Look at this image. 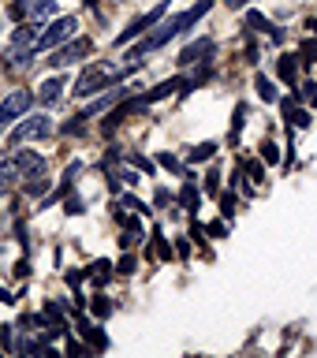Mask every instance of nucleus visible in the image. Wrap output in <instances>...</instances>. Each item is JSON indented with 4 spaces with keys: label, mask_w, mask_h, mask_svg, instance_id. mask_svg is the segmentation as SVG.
Masks as SVG:
<instances>
[{
    "label": "nucleus",
    "mask_w": 317,
    "mask_h": 358,
    "mask_svg": "<svg viewBox=\"0 0 317 358\" xmlns=\"http://www.w3.org/2000/svg\"><path fill=\"white\" fill-rule=\"evenodd\" d=\"M209 11H213V0H198L195 8H187V11H179V15L161 19V22H157V27L146 34L139 45H127V56H123V64H127V67H142V56H150V52H157V49H164V45H168V41H176V38H183L190 27H198V22L209 15Z\"/></svg>",
    "instance_id": "nucleus-1"
},
{
    "label": "nucleus",
    "mask_w": 317,
    "mask_h": 358,
    "mask_svg": "<svg viewBox=\"0 0 317 358\" xmlns=\"http://www.w3.org/2000/svg\"><path fill=\"white\" fill-rule=\"evenodd\" d=\"M134 71H139V67H127V64L120 67V64H101V60H94L83 75L75 78V90H71V94H75V97H97L101 90H112L116 83H127Z\"/></svg>",
    "instance_id": "nucleus-2"
},
{
    "label": "nucleus",
    "mask_w": 317,
    "mask_h": 358,
    "mask_svg": "<svg viewBox=\"0 0 317 358\" xmlns=\"http://www.w3.org/2000/svg\"><path fill=\"white\" fill-rule=\"evenodd\" d=\"M52 134V116L49 112H30V116H19V123L8 134V145H27L38 138H49Z\"/></svg>",
    "instance_id": "nucleus-3"
},
{
    "label": "nucleus",
    "mask_w": 317,
    "mask_h": 358,
    "mask_svg": "<svg viewBox=\"0 0 317 358\" xmlns=\"http://www.w3.org/2000/svg\"><path fill=\"white\" fill-rule=\"evenodd\" d=\"M75 30H78V15H52L49 22H45V30H41V38L34 49H56V45H64V41H71L75 38Z\"/></svg>",
    "instance_id": "nucleus-4"
},
{
    "label": "nucleus",
    "mask_w": 317,
    "mask_h": 358,
    "mask_svg": "<svg viewBox=\"0 0 317 358\" xmlns=\"http://www.w3.org/2000/svg\"><path fill=\"white\" fill-rule=\"evenodd\" d=\"M94 52V38H71V41H64V45H56V49H49V67H71V64H78V60H86V56Z\"/></svg>",
    "instance_id": "nucleus-5"
},
{
    "label": "nucleus",
    "mask_w": 317,
    "mask_h": 358,
    "mask_svg": "<svg viewBox=\"0 0 317 358\" xmlns=\"http://www.w3.org/2000/svg\"><path fill=\"white\" fill-rule=\"evenodd\" d=\"M164 11H168V0H161V4H157L153 11H146V15H139V19H134L127 30H120L116 38H112V45H116V49H127L131 41L146 38V34H150V30L157 27V22H161V15H164Z\"/></svg>",
    "instance_id": "nucleus-6"
},
{
    "label": "nucleus",
    "mask_w": 317,
    "mask_h": 358,
    "mask_svg": "<svg viewBox=\"0 0 317 358\" xmlns=\"http://www.w3.org/2000/svg\"><path fill=\"white\" fill-rule=\"evenodd\" d=\"M34 101H38V97H34V90H11V94L0 101V131H8L19 116H27Z\"/></svg>",
    "instance_id": "nucleus-7"
},
{
    "label": "nucleus",
    "mask_w": 317,
    "mask_h": 358,
    "mask_svg": "<svg viewBox=\"0 0 317 358\" xmlns=\"http://www.w3.org/2000/svg\"><path fill=\"white\" fill-rule=\"evenodd\" d=\"M213 52H217V41H213V38H195L190 45H183V49H179L176 64L187 71V67H195V64H202V60H209Z\"/></svg>",
    "instance_id": "nucleus-8"
},
{
    "label": "nucleus",
    "mask_w": 317,
    "mask_h": 358,
    "mask_svg": "<svg viewBox=\"0 0 317 358\" xmlns=\"http://www.w3.org/2000/svg\"><path fill=\"white\" fill-rule=\"evenodd\" d=\"M75 324H78V336L90 343V351H108V336L101 332L97 324L86 317V313H75Z\"/></svg>",
    "instance_id": "nucleus-9"
},
{
    "label": "nucleus",
    "mask_w": 317,
    "mask_h": 358,
    "mask_svg": "<svg viewBox=\"0 0 317 358\" xmlns=\"http://www.w3.org/2000/svg\"><path fill=\"white\" fill-rule=\"evenodd\" d=\"M41 30H45V22H38V19H22L19 27H15V34H11V45H38V38H41Z\"/></svg>",
    "instance_id": "nucleus-10"
},
{
    "label": "nucleus",
    "mask_w": 317,
    "mask_h": 358,
    "mask_svg": "<svg viewBox=\"0 0 317 358\" xmlns=\"http://www.w3.org/2000/svg\"><path fill=\"white\" fill-rule=\"evenodd\" d=\"M64 90H67V75H52V78H45V83L38 86V94H34V97H38L41 105H56Z\"/></svg>",
    "instance_id": "nucleus-11"
},
{
    "label": "nucleus",
    "mask_w": 317,
    "mask_h": 358,
    "mask_svg": "<svg viewBox=\"0 0 317 358\" xmlns=\"http://www.w3.org/2000/svg\"><path fill=\"white\" fill-rule=\"evenodd\" d=\"M15 183H22V168H19V161H15V153H11V157H4V161H0V194H8Z\"/></svg>",
    "instance_id": "nucleus-12"
},
{
    "label": "nucleus",
    "mask_w": 317,
    "mask_h": 358,
    "mask_svg": "<svg viewBox=\"0 0 317 358\" xmlns=\"http://www.w3.org/2000/svg\"><path fill=\"white\" fill-rule=\"evenodd\" d=\"M52 15H60V4H56V0H27V19L49 22Z\"/></svg>",
    "instance_id": "nucleus-13"
},
{
    "label": "nucleus",
    "mask_w": 317,
    "mask_h": 358,
    "mask_svg": "<svg viewBox=\"0 0 317 358\" xmlns=\"http://www.w3.org/2000/svg\"><path fill=\"white\" fill-rule=\"evenodd\" d=\"M179 201H183V209L190 213V217H198L202 194H198V187H195V176H187V179H183V187H179Z\"/></svg>",
    "instance_id": "nucleus-14"
},
{
    "label": "nucleus",
    "mask_w": 317,
    "mask_h": 358,
    "mask_svg": "<svg viewBox=\"0 0 317 358\" xmlns=\"http://www.w3.org/2000/svg\"><path fill=\"white\" fill-rule=\"evenodd\" d=\"M254 90H258V97H262L265 105H276V101H280V86H276L265 71H258V75H254Z\"/></svg>",
    "instance_id": "nucleus-15"
},
{
    "label": "nucleus",
    "mask_w": 317,
    "mask_h": 358,
    "mask_svg": "<svg viewBox=\"0 0 317 358\" xmlns=\"http://www.w3.org/2000/svg\"><path fill=\"white\" fill-rule=\"evenodd\" d=\"M86 276L94 280V287H105L108 280L116 276V265H112V262H105V257H97V262H94V265L86 268Z\"/></svg>",
    "instance_id": "nucleus-16"
},
{
    "label": "nucleus",
    "mask_w": 317,
    "mask_h": 358,
    "mask_svg": "<svg viewBox=\"0 0 317 358\" xmlns=\"http://www.w3.org/2000/svg\"><path fill=\"white\" fill-rule=\"evenodd\" d=\"M276 67H280V78H284L288 86H299V52H284Z\"/></svg>",
    "instance_id": "nucleus-17"
},
{
    "label": "nucleus",
    "mask_w": 317,
    "mask_h": 358,
    "mask_svg": "<svg viewBox=\"0 0 317 358\" xmlns=\"http://www.w3.org/2000/svg\"><path fill=\"white\" fill-rule=\"evenodd\" d=\"M142 243V224L139 220H123V231H120V250H134Z\"/></svg>",
    "instance_id": "nucleus-18"
},
{
    "label": "nucleus",
    "mask_w": 317,
    "mask_h": 358,
    "mask_svg": "<svg viewBox=\"0 0 317 358\" xmlns=\"http://www.w3.org/2000/svg\"><path fill=\"white\" fill-rule=\"evenodd\" d=\"M217 150H220L217 142H198L195 150L187 153V164H202V161H213V157H217Z\"/></svg>",
    "instance_id": "nucleus-19"
},
{
    "label": "nucleus",
    "mask_w": 317,
    "mask_h": 358,
    "mask_svg": "<svg viewBox=\"0 0 317 358\" xmlns=\"http://www.w3.org/2000/svg\"><path fill=\"white\" fill-rule=\"evenodd\" d=\"M49 179H45V176H34V179H22V194H27V198H41V194H49Z\"/></svg>",
    "instance_id": "nucleus-20"
},
{
    "label": "nucleus",
    "mask_w": 317,
    "mask_h": 358,
    "mask_svg": "<svg viewBox=\"0 0 317 358\" xmlns=\"http://www.w3.org/2000/svg\"><path fill=\"white\" fill-rule=\"evenodd\" d=\"M157 164H161V168H168V172H172V176H179V179H187V176H190V172H187V161H179L176 153H161V157H157Z\"/></svg>",
    "instance_id": "nucleus-21"
},
{
    "label": "nucleus",
    "mask_w": 317,
    "mask_h": 358,
    "mask_svg": "<svg viewBox=\"0 0 317 358\" xmlns=\"http://www.w3.org/2000/svg\"><path fill=\"white\" fill-rule=\"evenodd\" d=\"M243 172H246V179H251L254 187L265 183V161L262 157H258V161H243Z\"/></svg>",
    "instance_id": "nucleus-22"
},
{
    "label": "nucleus",
    "mask_w": 317,
    "mask_h": 358,
    "mask_svg": "<svg viewBox=\"0 0 317 358\" xmlns=\"http://www.w3.org/2000/svg\"><path fill=\"white\" fill-rule=\"evenodd\" d=\"M273 27H276V22H269L262 11H246V30H262V34H269Z\"/></svg>",
    "instance_id": "nucleus-23"
},
{
    "label": "nucleus",
    "mask_w": 317,
    "mask_h": 358,
    "mask_svg": "<svg viewBox=\"0 0 317 358\" xmlns=\"http://www.w3.org/2000/svg\"><path fill=\"white\" fill-rule=\"evenodd\" d=\"M202 190H206L209 198H217V194H220V172H217V168H209V172L202 176Z\"/></svg>",
    "instance_id": "nucleus-24"
},
{
    "label": "nucleus",
    "mask_w": 317,
    "mask_h": 358,
    "mask_svg": "<svg viewBox=\"0 0 317 358\" xmlns=\"http://www.w3.org/2000/svg\"><path fill=\"white\" fill-rule=\"evenodd\" d=\"M134 273H139V262H134L131 250H123V257L116 262V276H134Z\"/></svg>",
    "instance_id": "nucleus-25"
},
{
    "label": "nucleus",
    "mask_w": 317,
    "mask_h": 358,
    "mask_svg": "<svg viewBox=\"0 0 317 358\" xmlns=\"http://www.w3.org/2000/svg\"><path fill=\"white\" fill-rule=\"evenodd\" d=\"M116 209H123V213H150V206H142V201L131 198V194H120L116 198Z\"/></svg>",
    "instance_id": "nucleus-26"
},
{
    "label": "nucleus",
    "mask_w": 317,
    "mask_h": 358,
    "mask_svg": "<svg viewBox=\"0 0 317 358\" xmlns=\"http://www.w3.org/2000/svg\"><path fill=\"white\" fill-rule=\"evenodd\" d=\"M258 157H262L265 164H280V145H276L273 138H265V142H262V153H258Z\"/></svg>",
    "instance_id": "nucleus-27"
},
{
    "label": "nucleus",
    "mask_w": 317,
    "mask_h": 358,
    "mask_svg": "<svg viewBox=\"0 0 317 358\" xmlns=\"http://www.w3.org/2000/svg\"><path fill=\"white\" fill-rule=\"evenodd\" d=\"M295 94H299L302 101H307L310 108H317V83H314V78H307V83H302V86L295 90Z\"/></svg>",
    "instance_id": "nucleus-28"
},
{
    "label": "nucleus",
    "mask_w": 317,
    "mask_h": 358,
    "mask_svg": "<svg viewBox=\"0 0 317 358\" xmlns=\"http://www.w3.org/2000/svg\"><path fill=\"white\" fill-rule=\"evenodd\" d=\"M64 209H67V217H78V213H86V209H83V198H78L75 190H67V194H64Z\"/></svg>",
    "instance_id": "nucleus-29"
},
{
    "label": "nucleus",
    "mask_w": 317,
    "mask_h": 358,
    "mask_svg": "<svg viewBox=\"0 0 317 358\" xmlns=\"http://www.w3.org/2000/svg\"><path fill=\"white\" fill-rule=\"evenodd\" d=\"M131 164L139 168V172H146L153 179V172H157V161H150V157H142V153H131Z\"/></svg>",
    "instance_id": "nucleus-30"
},
{
    "label": "nucleus",
    "mask_w": 317,
    "mask_h": 358,
    "mask_svg": "<svg viewBox=\"0 0 317 358\" xmlns=\"http://www.w3.org/2000/svg\"><path fill=\"white\" fill-rule=\"evenodd\" d=\"M220 213H224V220H232V217H235V190L220 194Z\"/></svg>",
    "instance_id": "nucleus-31"
},
{
    "label": "nucleus",
    "mask_w": 317,
    "mask_h": 358,
    "mask_svg": "<svg viewBox=\"0 0 317 358\" xmlns=\"http://www.w3.org/2000/svg\"><path fill=\"white\" fill-rule=\"evenodd\" d=\"M0 343H4V351H15V324H0Z\"/></svg>",
    "instance_id": "nucleus-32"
},
{
    "label": "nucleus",
    "mask_w": 317,
    "mask_h": 358,
    "mask_svg": "<svg viewBox=\"0 0 317 358\" xmlns=\"http://www.w3.org/2000/svg\"><path fill=\"white\" fill-rule=\"evenodd\" d=\"M108 313H112V302L105 295H97L94 299V317H108Z\"/></svg>",
    "instance_id": "nucleus-33"
},
{
    "label": "nucleus",
    "mask_w": 317,
    "mask_h": 358,
    "mask_svg": "<svg viewBox=\"0 0 317 358\" xmlns=\"http://www.w3.org/2000/svg\"><path fill=\"white\" fill-rule=\"evenodd\" d=\"M153 250L161 254V257H172V246L164 243V235H161V231H153Z\"/></svg>",
    "instance_id": "nucleus-34"
},
{
    "label": "nucleus",
    "mask_w": 317,
    "mask_h": 358,
    "mask_svg": "<svg viewBox=\"0 0 317 358\" xmlns=\"http://www.w3.org/2000/svg\"><path fill=\"white\" fill-rule=\"evenodd\" d=\"M8 15L15 19V22H22V19H27V0H15V4L8 8Z\"/></svg>",
    "instance_id": "nucleus-35"
},
{
    "label": "nucleus",
    "mask_w": 317,
    "mask_h": 358,
    "mask_svg": "<svg viewBox=\"0 0 317 358\" xmlns=\"http://www.w3.org/2000/svg\"><path fill=\"white\" fill-rule=\"evenodd\" d=\"M288 127H310V112L295 108V116H291V123H288Z\"/></svg>",
    "instance_id": "nucleus-36"
},
{
    "label": "nucleus",
    "mask_w": 317,
    "mask_h": 358,
    "mask_svg": "<svg viewBox=\"0 0 317 358\" xmlns=\"http://www.w3.org/2000/svg\"><path fill=\"white\" fill-rule=\"evenodd\" d=\"M120 179H123L127 187H139V183H142V176L134 172V168H123V172H120Z\"/></svg>",
    "instance_id": "nucleus-37"
},
{
    "label": "nucleus",
    "mask_w": 317,
    "mask_h": 358,
    "mask_svg": "<svg viewBox=\"0 0 317 358\" xmlns=\"http://www.w3.org/2000/svg\"><path fill=\"white\" fill-rule=\"evenodd\" d=\"M176 254H179V257H190V243H187V235H179V239H176Z\"/></svg>",
    "instance_id": "nucleus-38"
},
{
    "label": "nucleus",
    "mask_w": 317,
    "mask_h": 358,
    "mask_svg": "<svg viewBox=\"0 0 317 358\" xmlns=\"http://www.w3.org/2000/svg\"><path fill=\"white\" fill-rule=\"evenodd\" d=\"M0 302H8V306H11V302H19V299H11V291H8V287H0Z\"/></svg>",
    "instance_id": "nucleus-39"
},
{
    "label": "nucleus",
    "mask_w": 317,
    "mask_h": 358,
    "mask_svg": "<svg viewBox=\"0 0 317 358\" xmlns=\"http://www.w3.org/2000/svg\"><path fill=\"white\" fill-rule=\"evenodd\" d=\"M246 4H251V0H228V8H235V11H239V8H246Z\"/></svg>",
    "instance_id": "nucleus-40"
},
{
    "label": "nucleus",
    "mask_w": 317,
    "mask_h": 358,
    "mask_svg": "<svg viewBox=\"0 0 317 358\" xmlns=\"http://www.w3.org/2000/svg\"><path fill=\"white\" fill-rule=\"evenodd\" d=\"M0 67H4V52H0Z\"/></svg>",
    "instance_id": "nucleus-41"
}]
</instances>
